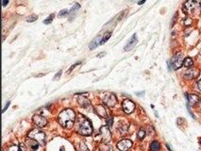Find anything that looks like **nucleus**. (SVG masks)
I'll return each mask as SVG.
<instances>
[{
  "label": "nucleus",
  "instance_id": "e433bc0d",
  "mask_svg": "<svg viewBox=\"0 0 201 151\" xmlns=\"http://www.w3.org/2000/svg\"><path fill=\"white\" fill-rule=\"evenodd\" d=\"M60 151H64V146H62V148H60Z\"/></svg>",
  "mask_w": 201,
  "mask_h": 151
},
{
  "label": "nucleus",
  "instance_id": "473e14b6",
  "mask_svg": "<svg viewBox=\"0 0 201 151\" xmlns=\"http://www.w3.org/2000/svg\"><path fill=\"white\" fill-rule=\"evenodd\" d=\"M9 105H10V101H9L8 103H7V104H6V105H5V108H4V109H3V111H2L3 112H5V111H6V110H7V108H8V107H9Z\"/></svg>",
  "mask_w": 201,
  "mask_h": 151
},
{
  "label": "nucleus",
  "instance_id": "20e7f679",
  "mask_svg": "<svg viewBox=\"0 0 201 151\" xmlns=\"http://www.w3.org/2000/svg\"><path fill=\"white\" fill-rule=\"evenodd\" d=\"M198 1L197 0H187L186 3L183 7V10L184 12L187 13H190V14H195L197 12V9H198Z\"/></svg>",
  "mask_w": 201,
  "mask_h": 151
},
{
  "label": "nucleus",
  "instance_id": "f704fd0d",
  "mask_svg": "<svg viewBox=\"0 0 201 151\" xmlns=\"http://www.w3.org/2000/svg\"><path fill=\"white\" fill-rule=\"evenodd\" d=\"M145 2V0H141V1L138 2V4H139V5H142V4H144Z\"/></svg>",
  "mask_w": 201,
  "mask_h": 151
},
{
  "label": "nucleus",
  "instance_id": "6ab92c4d",
  "mask_svg": "<svg viewBox=\"0 0 201 151\" xmlns=\"http://www.w3.org/2000/svg\"><path fill=\"white\" fill-rule=\"evenodd\" d=\"M128 124L124 125L123 122H120V123H119L118 129H119V131H120L121 133H126V132L128 131Z\"/></svg>",
  "mask_w": 201,
  "mask_h": 151
},
{
  "label": "nucleus",
  "instance_id": "412c9836",
  "mask_svg": "<svg viewBox=\"0 0 201 151\" xmlns=\"http://www.w3.org/2000/svg\"><path fill=\"white\" fill-rule=\"evenodd\" d=\"M193 64H194V61L191 58H186V59H184V61H183V66H185L187 68L192 67Z\"/></svg>",
  "mask_w": 201,
  "mask_h": 151
},
{
  "label": "nucleus",
  "instance_id": "4468645a",
  "mask_svg": "<svg viewBox=\"0 0 201 151\" xmlns=\"http://www.w3.org/2000/svg\"><path fill=\"white\" fill-rule=\"evenodd\" d=\"M79 8H80V5L78 4V3H76V4L73 6V8L70 10L69 13H68V16H69V21H73L75 16H76V13L77 12L78 10H79Z\"/></svg>",
  "mask_w": 201,
  "mask_h": 151
},
{
  "label": "nucleus",
  "instance_id": "58836bf2",
  "mask_svg": "<svg viewBox=\"0 0 201 151\" xmlns=\"http://www.w3.org/2000/svg\"><path fill=\"white\" fill-rule=\"evenodd\" d=\"M200 8H201V1H200Z\"/></svg>",
  "mask_w": 201,
  "mask_h": 151
},
{
  "label": "nucleus",
  "instance_id": "aec40b11",
  "mask_svg": "<svg viewBox=\"0 0 201 151\" xmlns=\"http://www.w3.org/2000/svg\"><path fill=\"white\" fill-rule=\"evenodd\" d=\"M160 147H161V146H160L159 142L154 141V142H152L151 145H150V151H159Z\"/></svg>",
  "mask_w": 201,
  "mask_h": 151
},
{
  "label": "nucleus",
  "instance_id": "7c9ffc66",
  "mask_svg": "<svg viewBox=\"0 0 201 151\" xmlns=\"http://www.w3.org/2000/svg\"><path fill=\"white\" fill-rule=\"evenodd\" d=\"M78 64H80V63H76V64L72 65V66H71V68H70V70H68V71H67V74H70V73H71V71H72L73 69H75V67H76L77 65H78Z\"/></svg>",
  "mask_w": 201,
  "mask_h": 151
},
{
  "label": "nucleus",
  "instance_id": "0eeeda50",
  "mask_svg": "<svg viewBox=\"0 0 201 151\" xmlns=\"http://www.w3.org/2000/svg\"><path fill=\"white\" fill-rule=\"evenodd\" d=\"M99 132L102 137V141H103L104 143H108L111 140V134L110 129H109V127H105V126L101 127Z\"/></svg>",
  "mask_w": 201,
  "mask_h": 151
},
{
  "label": "nucleus",
  "instance_id": "393cba45",
  "mask_svg": "<svg viewBox=\"0 0 201 151\" xmlns=\"http://www.w3.org/2000/svg\"><path fill=\"white\" fill-rule=\"evenodd\" d=\"M68 13H69V11H68L67 9H64V10H62L60 12H59V17L60 18H62V17H65L66 15H68Z\"/></svg>",
  "mask_w": 201,
  "mask_h": 151
},
{
  "label": "nucleus",
  "instance_id": "dca6fc26",
  "mask_svg": "<svg viewBox=\"0 0 201 151\" xmlns=\"http://www.w3.org/2000/svg\"><path fill=\"white\" fill-rule=\"evenodd\" d=\"M77 103L80 107H83V108H88L91 106V102L89 101V99L84 97H78Z\"/></svg>",
  "mask_w": 201,
  "mask_h": 151
},
{
  "label": "nucleus",
  "instance_id": "4c0bfd02",
  "mask_svg": "<svg viewBox=\"0 0 201 151\" xmlns=\"http://www.w3.org/2000/svg\"><path fill=\"white\" fill-rule=\"evenodd\" d=\"M199 142H200V145H201V138L199 139Z\"/></svg>",
  "mask_w": 201,
  "mask_h": 151
},
{
  "label": "nucleus",
  "instance_id": "2f4dec72",
  "mask_svg": "<svg viewBox=\"0 0 201 151\" xmlns=\"http://www.w3.org/2000/svg\"><path fill=\"white\" fill-rule=\"evenodd\" d=\"M8 3H9V0H3V2H2V6L3 7H5L8 5Z\"/></svg>",
  "mask_w": 201,
  "mask_h": 151
},
{
  "label": "nucleus",
  "instance_id": "39448f33",
  "mask_svg": "<svg viewBox=\"0 0 201 151\" xmlns=\"http://www.w3.org/2000/svg\"><path fill=\"white\" fill-rule=\"evenodd\" d=\"M183 55L182 53H177L175 56L172 58L171 61L168 63L170 67H172L173 69H179V68L181 67V65H183Z\"/></svg>",
  "mask_w": 201,
  "mask_h": 151
},
{
  "label": "nucleus",
  "instance_id": "f3484780",
  "mask_svg": "<svg viewBox=\"0 0 201 151\" xmlns=\"http://www.w3.org/2000/svg\"><path fill=\"white\" fill-rule=\"evenodd\" d=\"M26 145H28L29 148L31 150H33V151H36L37 149L39 148V143L37 142L36 140L31 139V138L26 140Z\"/></svg>",
  "mask_w": 201,
  "mask_h": 151
},
{
  "label": "nucleus",
  "instance_id": "9d476101",
  "mask_svg": "<svg viewBox=\"0 0 201 151\" xmlns=\"http://www.w3.org/2000/svg\"><path fill=\"white\" fill-rule=\"evenodd\" d=\"M33 122L34 124H35L36 126H38L39 128H43L46 124H47V120L45 117H43V116L42 115H39V114H35L33 116Z\"/></svg>",
  "mask_w": 201,
  "mask_h": 151
},
{
  "label": "nucleus",
  "instance_id": "a878e982",
  "mask_svg": "<svg viewBox=\"0 0 201 151\" xmlns=\"http://www.w3.org/2000/svg\"><path fill=\"white\" fill-rule=\"evenodd\" d=\"M38 19V16L35 15V14H32V15H30L29 17H26V21L29 22V23H31V22H34V21H36V20Z\"/></svg>",
  "mask_w": 201,
  "mask_h": 151
},
{
  "label": "nucleus",
  "instance_id": "9b49d317",
  "mask_svg": "<svg viewBox=\"0 0 201 151\" xmlns=\"http://www.w3.org/2000/svg\"><path fill=\"white\" fill-rule=\"evenodd\" d=\"M94 112L97 115H99L100 117L103 118H108V111L107 109L104 107L103 105H97L94 107Z\"/></svg>",
  "mask_w": 201,
  "mask_h": 151
},
{
  "label": "nucleus",
  "instance_id": "72a5a7b5",
  "mask_svg": "<svg viewBox=\"0 0 201 151\" xmlns=\"http://www.w3.org/2000/svg\"><path fill=\"white\" fill-rule=\"evenodd\" d=\"M197 87H198V89H199V91L201 92V80L198 81V83H197Z\"/></svg>",
  "mask_w": 201,
  "mask_h": 151
},
{
  "label": "nucleus",
  "instance_id": "2eb2a0df",
  "mask_svg": "<svg viewBox=\"0 0 201 151\" xmlns=\"http://www.w3.org/2000/svg\"><path fill=\"white\" fill-rule=\"evenodd\" d=\"M187 97V100H188V103L190 106H195L197 103L199 102V97H197L196 95H186Z\"/></svg>",
  "mask_w": 201,
  "mask_h": 151
},
{
  "label": "nucleus",
  "instance_id": "ddd939ff",
  "mask_svg": "<svg viewBox=\"0 0 201 151\" xmlns=\"http://www.w3.org/2000/svg\"><path fill=\"white\" fill-rule=\"evenodd\" d=\"M138 40H137V35L136 34H133L132 37L130 38V40L128 41V43L127 44V46H125V51H129L131 50L133 47L137 44Z\"/></svg>",
  "mask_w": 201,
  "mask_h": 151
},
{
  "label": "nucleus",
  "instance_id": "423d86ee",
  "mask_svg": "<svg viewBox=\"0 0 201 151\" xmlns=\"http://www.w3.org/2000/svg\"><path fill=\"white\" fill-rule=\"evenodd\" d=\"M102 100H103V103L105 105L108 106V107H110V108L114 107L117 103L116 97H115V95L111 94V93H109V94L105 95L104 97L102 98Z\"/></svg>",
  "mask_w": 201,
  "mask_h": 151
},
{
  "label": "nucleus",
  "instance_id": "4be33fe9",
  "mask_svg": "<svg viewBox=\"0 0 201 151\" xmlns=\"http://www.w3.org/2000/svg\"><path fill=\"white\" fill-rule=\"evenodd\" d=\"M54 17H55V14H54V13H52V14H50V15L45 20V21H43V24H45V25H48V24L52 23Z\"/></svg>",
  "mask_w": 201,
  "mask_h": 151
},
{
  "label": "nucleus",
  "instance_id": "cd10ccee",
  "mask_svg": "<svg viewBox=\"0 0 201 151\" xmlns=\"http://www.w3.org/2000/svg\"><path fill=\"white\" fill-rule=\"evenodd\" d=\"M7 151H21V150H20L19 146H14V145H13V146H10Z\"/></svg>",
  "mask_w": 201,
  "mask_h": 151
},
{
  "label": "nucleus",
  "instance_id": "f03ea898",
  "mask_svg": "<svg viewBox=\"0 0 201 151\" xmlns=\"http://www.w3.org/2000/svg\"><path fill=\"white\" fill-rule=\"evenodd\" d=\"M76 129L77 131L82 136H89L93 133V127H92L90 121L81 114L77 115Z\"/></svg>",
  "mask_w": 201,
  "mask_h": 151
},
{
  "label": "nucleus",
  "instance_id": "6e6552de",
  "mask_svg": "<svg viewBox=\"0 0 201 151\" xmlns=\"http://www.w3.org/2000/svg\"><path fill=\"white\" fill-rule=\"evenodd\" d=\"M122 106H123L124 112L126 113H128V114L131 113L135 110V104L131 100H129V99H126V100H124Z\"/></svg>",
  "mask_w": 201,
  "mask_h": 151
},
{
  "label": "nucleus",
  "instance_id": "b1692460",
  "mask_svg": "<svg viewBox=\"0 0 201 151\" xmlns=\"http://www.w3.org/2000/svg\"><path fill=\"white\" fill-rule=\"evenodd\" d=\"M111 32H107L106 34H105L104 35V37L102 38V41H101V44H105L107 42V41L110 39L111 38Z\"/></svg>",
  "mask_w": 201,
  "mask_h": 151
},
{
  "label": "nucleus",
  "instance_id": "5701e85b",
  "mask_svg": "<svg viewBox=\"0 0 201 151\" xmlns=\"http://www.w3.org/2000/svg\"><path fill=\"white\" fill-rule=\"evenodd\" d=\"M138 139L139 140H143L145 137V129H141L138 131Z\"/></svg>",
  "mask_w": 201,
  "mask_h": 151
},
{
  "label": "nucleus",
  "instance_id": "c756f323",
  "mask_svg": "<svg viewBox=\"0 0 201 151\" xmlns=\"http://www.w3.org/2000/svg\"><path fill=\"white\" fill-rule=\"evenodd\" d=\"M60 75H62V70L58 72V73L56 74V77L54 78L53 80H59V78H60Z\"/></svg>",
  "mask_w": 201,
  "mask_h": 151
},
{
  "label": "nucleus",
  "instance_id": "c85d7f7f",
  "mask_svg": "<svg viewBox=\"0 0 201 151\" xmlns=\"http://www.w3.org/2000/svg\"><path fill=\"white\" fill-rule=\"evenodd\" d=\"M112 123H113V117L107 118V125H108L109 128H111V127H112Z\"/></svg>",
  "mask_w": 201,
  "mask_h": 151
},
{
  "label": "nucleus",
  "instance_id": "bb28decb",
  "mask_svg": "<svg viewBox=\"0 0 201 151\" xmlns=\"http://www.w3.org/2000/svg\"><path fill=\"white\" fill-rule=\"evenodd\" d=\"M100 150L101 151H111V147L109 146L107 144H103L100 146Z\"/></svg>",
  "mask_w": 201,
  "mask_h": 151
},
{
  "label": "nucleus",
  "instance_id": "1a4fd4ad",
  "mask_svg": "<svg viewBox=\"0 0 201 151\" xmlns=\"http://www.w3.org/2000/svg\"><path fill=\"white\" fill-rule=\"evenodd\" d=\"M132 146V142L130 140L124 139L117 144V148L120 151H128Z\"/></svg>",
  "mask_w": 201,
  "mask_h": 151
},
{
  "label": "nucleus",
  "instance_id": "f8f14e48",
  "mask_svg": "<svg viewBox=\"0 0 201 151\" xmlns=\"http://www.w3.org/2000/svg\"><path fill=\"white\" fill-rule=\"evenodd\" d=\"M197 75H198V70L196 69V68H189L184 73V78H186V80H193V78L197 77Z\"/></svg>",
  "mask_w": 201,
  "mask_h": 151
},
{
  "label": "nucleus",
  "instance_id": "7ed1b4c3",
  "mask_svg": "<svg viewBox=\"0 0 201 151\" xmlns=\"http://www.w3.org/2000/svg\"><path fill=\"white\" fill-rule=\"evenodd\" d=\"M29 138L36 140L42 146L45 144V134L40 129H33L30 130L29 132Z\"/></svg>",
  "mask_w": 201,
  "mask_h": 151
},
{
  "label": "nucleus",
  "instance_id": "f257e3e1",
  "mask_svg": "<svg viewBox=\"0 0 201 151\" xmlns=\"http://www.w3.org/2000/svg\"><path fill=\"white\" fill-rule=\"evenodd\" d=\"M76 112L71 109H66L62 111L59 114L58 121L60 125L64 129H71L75 124V120H76Z\"/></svg>",
  "mask_w": 201,
  "mask_h": 151
},
{
  "label": "nucleus",
  "instance_id": "a211bd4d",
  "mask_svg": "<svg viewBox=\"0 0 201 151\" xmlns=\"http://www.w3.org/2000/svg\"><path fill=\"white\" fill-rule=\"evenodd\" d=\"M101 41H102V39H101V36H97V37H95L94 39V41L93 42H92L91 44H90V49L91 50H93V49H94L95 47H97V46L98 44H101Z\"/></svg>",
  "mask_w": 201,
  "mask_h": 151
},
{
  "label": "nucleus",
  "instance_id": "c9c22d12",
  "mask_svg": "<svg viewBox=\"0 0 201 151\" xmlns=\"http://www.w3.org/2000/svg\"><path fill=\"white\" fill-rule=\"evenodd\" d=\"M104 55H105V52H102V54H100V55H97L96 57H97V58H98V57L100 58V57H102V56H104Z\"/></svg>",
  "mask_w": 201,
  "mask_h": 151
}]
</instances>
